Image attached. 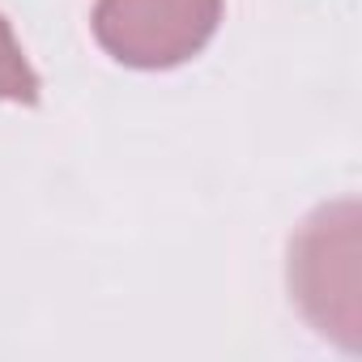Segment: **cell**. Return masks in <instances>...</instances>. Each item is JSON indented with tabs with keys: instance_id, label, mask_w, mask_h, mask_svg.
I'll use <instances>...</instances> for the list:
<instances>
[{
	"instance_id": "cell-1",
	"label": "cell",
	"mask_w": 362,
	"mask_h": 362,
	"mask_svg": "<svg viewBox=\"0 0 362 362\" xmlns=\"http://www.w3.org/2000/svg\"><path fill=\"white\" fill-rule=\"evenodd\" d=\"M290 286L307 320L358 349L362 341V307H358V205L341 201L320 209L303 235L294 239L290 256Z\"/></svg>"
},
{
	"instance_id": "cell-2",
	"label": "cell",
	"mask_w": 362,
	"mask_h": 362,
	"mask_svg": "<svg viewBox=\"0 0 362 362\" xmlns=\"http://www.w3.org/2000/svg\"><path fill=\"white\" fill-rule=\"evenodd\" d=\"M222 0H98L94 30L124 64L158 69L192 56L218 26Z\"/></svg>"
},
{
	"instance_id": "cell-3",
	"label": "cell",
	"mask_w": 362,
	"mask_h": 362,
	"mask_svg": "<svg viewBox=\"0 0 362 362\" xmlns=\"http://www.w3.org/2000/svg\"><path fill=\"white\" fill-rule=\"evenodd\" d=\"M0 98H35V73L5 22H0Z\"/></svg>"
}]
</instances>
